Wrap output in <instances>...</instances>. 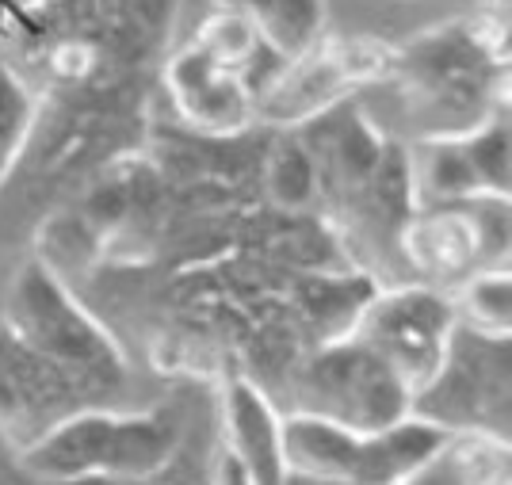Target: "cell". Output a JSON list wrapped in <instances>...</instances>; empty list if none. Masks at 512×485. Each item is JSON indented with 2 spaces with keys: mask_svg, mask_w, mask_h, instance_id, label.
I'll use <instances>...</instances> for the list:
<instances>
[{
  "mask_svg": "<svg viewBox=\"0 0 512 485\" xmlns=\"http://www.w3.org/2000/svg\"><path fill=\"white\" fill-rule=\"evenodd\" d=\"M176 424L169 413H111L77 409L20 447V466L39 482H88L123 478L138 482L165 470L176 451Z\"/></svg>",
  "mask_w": 512,
  "mask_h": 485,
  "instance_id": "6da1fadb",
  "label": "cell"
},
{
  "mask_svg": "<svg viewBox=\"0 0 512 485\" xmlns=\"http://www.w3.org/2000/svg\"><path fill=\"white\" fill-rule=\"evenodd\" d=\"M0 325L27 352L62 367L65 375L81 379L85 386H115L127 371L119 344L65 291V283L43 260H27L16 268L4 295Z\"/></svg>",
  "mask_w": 512,
  "mask_h": 485,
  "instance_id": "7a4b0ae2",
  "label": "cell"
},
{
  "mask_svg": "<svg viewBox=\"0 0 512 485\" xmlns=\"http://www.w3.org/2000/svg\"><path fill=\"white\" fill-rule=\"evenodd\" d=\"M295 413L325 417L348 432H379L409 413V386L367 344L344 333L314 348L291 375Z\"/></svg>",
  "mask_w": 512,
  "mask_h": 485,
  "instance_id": "3957f363",
  "label": "cell"
},
{
  "mask_svg": "<svg viewBox=\"0 0 512 485\" xmlns=\"http://www.w3.org/2000/svg\"><path fill=\"white\" fill-rule=\"evenodd\" d=\"M409 413L451 432L509 440L512 337H482L455 321L444 363L413 394Z\"/></svg>",
  "mask_w": 512,
  "mask_h": 485,
  "instance_id": "277c9868",
  "label": "cell"
},
{
  "mask_svg": "<svg viewBox=\"0 0 512 485\" xmlns=\"http://www.w3.org/2000/svg\"><path fill=\"white\" fill-rule=\"evenodd\" d=\"M394 69V46L383 39L321 35L295 62H283L276 77L256 92V119L276 127H302L333 111L352 88L375 85Z\"/></svg>",
  "mask_w": 512,
  "mask_h": 485,
  "instance_id": "5b68a950",
  "label": "cell"
},
{
  "mask_svg": "<svg viewBox=\"0 0 512 485\" xmlns=\"http://www.w3.org/2000/svg\"><path fill=\"white\" fill-rule=\"evenodd\" d=\"M348 333L367 344L383 363H390L394 375L409 386V394H417L444 363L455 333V310L444 291L425 283L390 287L363 298Z\"/></svg>",
  "mask_w": 512,
  "mask_h": 485,
  "instance_id": "8992f818",
  "label": "cell"
},
{
  "mask_svg": "<svg viewBox=\"0 0 512 485\" xmlns=\"http://www.w3.org/2000/svg\"><path fill=\"white\" fill-rule=\"evenodd\" d=\"M493 195L467 199L455 207H436V211H417V218L402 233V249L425 275H470V264L490 268V245L505 260L509 233H490Z\"/></svg>",
  "mask_w": 512,
  "mask_h": 485,
  "instance_id": "52a82bcc",
  "label": "cell"
},
{
  "mask_svg": "<svg viewBox=\"0 0 512 485\" xmlns=\"http://www.w3.org/2000/svg\"><path fill=\"white\" fill-rule=\"evenodd\" d=\"M169 92L188 127L203 134H234L256 119V96L237 69L211 62L195 46H184L169 62Z\"/></svg>",
  "mask_w": 512,
  "mask_h": 485,
  "instance_id": "ba28073f",
  "label": "cell"
},
{
  "mask_svg": "<svg viewBox=\"0 0 512 485\" xmlns=\"http://www.w3.org/2000/svg\"><path fill=\"white\" fill-rule=\"evenodd\" d=\"M451 428L413 417L406 413L402 421L386 424L379 432L360 436V455H356V478L352 485H409L421 478L444 447L451 443Z\"/></svg>",
  "mask_w": 512,
  "mask_h": 485,
  "instance_id": "9c48e42d",
  "label": "cell"
},
{
  "mask_svg": "<svg viewBox=\"0 0 512 485\" xmlns=\"http://www.w3.org/2000/svg\"><path fill=\"white\" fill-rule=\"evenodd\" d=\"M276 405L256 390L253 382L234 379L222 394V424H226V447L249 466L256 485H287L283 466V440H279Z\"/></svg>",
  "mask_w": 512,
  "mask_h": 485,
  "instance_id": "30bf717a",
  "label": "cell"
},
{
  "mask_svg": "<svg viewBox=\"0 0 512 485\" xmlns=\"http://www.w3.org/2000/svg\"><path fill=\"white\" fill-rule=\"evenodd\" d=\"M69 390H88L81 379L65 375L62 367L46 363L35 352H27L20 340L12 337L4 325H0V428H23V424H35V436L43 432L39 413L50 409L58 394ZM31 436V440H35Z\"/></svg>",
  "mask_w": 512,
  "mask_h": 485,
  "instance_id": "8fae6325",
  "label": "cell"
},
{
  "mask_svg": "<svg viewBox=\"0 0 512 485\" xmlns=\"http://www.w3.org/2000/svg\"><path fill=\"white\" fill-rule=\"evenodd\" d=\"M279 440L287 478L318 485H352L356 478L360 432H348L341 424L310 413H287L279 421Z\"/></svg>",
  "mask_w": 512,
  "mask_h": 485,
  "instance_id": "7c38bea8",
  "label": "cell"
},
{
  "mask_svg": "<svg viewBox=\"0 0 512 485\" xmlns=\"http://www.w3.org/2000/svg\"><path fill=\"white\" fill-rule=\"evenodd\" d=\"M406 195L417 211L455 207L467 199H482L478 176L470 169L459 130L455 134H432L417 142L406 157Z\"/></svg>",
  "mask_w": 512,
  "mask_h": 485,
  "instance_id": "4fadbf2b",
  "label": "cell"
},
{
  "mask_svg": "<svg viewBox=\"0 0 512 485\" xmlns=\"http://www.w3.org/2000/svg\"><path fill=\"white\" fill-rule=\"evenodd\" d=\"M234 8L253 23L256 39L279 62H295L325 35V0H234Z\"/></svg>",
  "mask_w": 512,
  "mask_h": 485,
  "instance_id": "5bb4252c",
  "label": "cell"
},
{
  "mask_svg": "<svg viewBox=\"0 0 512 485\" xmlns=\"http://www.w3.org/2000/svg\"><path fill=\"white\" fill-rule=\"evenodd\" d=\"M451 310L463 329L482 337H512V275L509 268H478L459 279Z\"/></svg>",
  "mask_w": 512,
  "mask_h": 485,
  "instance_id": "9a60e30c",
  "label": "cell"
},
{
  "mask_svg": "<svg viewBox=\"0 0 512 485\" xmlns=\"http://www.w3.org/2000/svg\"><path fill=\"white\" fill-rule=\"evenodd\" d=\"M463 149L470 157V169L478 176L482 195L493 199H509L512 184V153H509V107L501 104L497 111H490L482 123L459 130Z\"/></svg>",
  "mask_w": 512,
  "mask_h": 485,
  "instance_id": "2e32d148",
  "label": "cell"
},
{
  "mask_svg": "<svg viewBox=\"0 0 512 485\" xmlns=\"http://www.w3.org/2000/svg\"><path fill=\"white\" fill-rule=\"evenodd\" d=\"M188 46L207 54L211 62L241 73L260 50V39H256L253 23L245 20L237 8H218V12H211L207 20L199 23V31H195V39Z\"/></svg>",
  "mask_w": 512,
  "mask_h": 485,
  "instance_id": "e0dca14e",
  "label": "cell"
},
{
  "mask_svg": "<svg viewBox=\"0 0 512 485\" xmlns=\"http://www.w3.org/2000/svg\"><path fill=\"white\" fill-rule=\"evenodd\" d=\"M31 115H35V100L23 88V81L0 62V180L12 169V161L20 157L27 130H31Z\"/></svg>",
  "mask_w": 512,
  "mask_h": 485,
  "instance_id": "ac0fdd59",
  "label": "cell"
},
{
  "mask_svg": "<svg viewBox=\"0 0 512 485\" xmlns=\"http://www.w3.org/2000/svg\"><path fill=\"white\" fill-rule=\"evenodd\" d=\"M268 191L283 211H299L318 191V165L302 146L279 149L268 165Z\"/></svg>",
  "mask_w": 512,
  "mask_h": 485,
  "instance_id": "d6986e66",
  "label": "cell"
},
{
  "mask_svg": "<svg viewBox=\"0 0 512 485\" xmlns=\"http://www.w3.org/2000/svg\"><path fill=\"white\" fill-rule=\"evenodd\" d=\"M211 485H256V478L249 474V466L241 463L234 451L222 443V451H218L211 470Z\"/></svg>",
  "mask_w": 512,
  "mask_h": 485,
  "instance_id": "ffe728a7",
  "label": "cell"
},
{
  "mask_svg": "<svg viewBox=\"0 0 512 485\" xmlns=\"http://www.w3.org/2000/svg\"><path fill=\"white\" fill-rule=\"evenodd\" d=\"M214 4H218V8H234V0H214Z\"/></svg>",
  "mask_w": 512,
  "mask_h": 485,
  "instance_id": "44dd1931",
  "label": "cell"
},
{
  "mask_svg": "<svg viewBox=\"0 0 512 485\" xmlns=\"http://www.w3.org/2000/svg\"><path fill=\"white\" fill-rule=\"evenodd\" d=\"M299 482H302V478H299ZM306 485H318V482H306Z\"/></svg>",
  "mask_w": 512,
  "mask_h": 485,
  "instance_id": "7402d4cb",
  "label": "cell"
},
{
  "mask_svg": "<svg viewBox=\"0 0 512 485\" xmlns=\"http://www.w3.org/2000/svg\"><path fill=\"white\" fill-rule=\"evenodd\" d=\"M486 4H490V0H486Z\"/></svg>",
  "mask_w": 512,
  "mask_h": 485,
  "instance_id": "603a6c76",
  "label": "cell"
}]
</instances>
